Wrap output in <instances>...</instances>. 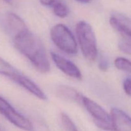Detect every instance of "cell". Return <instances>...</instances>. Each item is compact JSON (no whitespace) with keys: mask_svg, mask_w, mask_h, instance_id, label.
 Returning <instances> with one entry per match:
<instances>
[{"mask_svg":"<svg viewBox=\"0 0 131 131\" xmlns=\"http://www.w3.org/2000/svg\"><path fill=\"white\" fill-rule=\"evenodd\" d=\"M118 47L122 51L125 53L131 55V42L126 39L120 40L118 43Z\"/></svg>","mask_w":131,"mask_h":131,"instance_id":"cell-16","label":"cell"},{"mask_svg":"<svg viewBox=\"0 0 131 131\" xmlns=\"http://www.w3.org/2000/svg\"><path fill=\"white\" fill-rule=\"evenodd\" d=\"M4 1L8 4H13L15 0H4Z\"/></svg>","mask_w":131,"mask_h":131,"instance_id":"cell-20","label":"cell"},{"mask_svg":"<svg viewBox=\"0 0 131 131\" xmlns=\"http://www.w3.org/2000/svg\"><path fill=\"white\" fill-rule=\"evenodd\" d=\"M111 116L115 131H131V117L116 107L111 109Z\"/></svg>","mask_w":131,"mask_h":131,"instance_id":"cell-7","label":"cell"},{"mask_svg":"<svg viewBox=\"0 0 131 131\" xmlns=\"http://www.w3.org/2000/svg\"><path fill=\"white\" fill-rule=\"evenodd\" d=\"M50 36L53 43L63 52L69 54L78 52V43L71 31L67 26L58 24L50 31Z\"/></svg>","mask_w":131,"mask_h":131,"instance_id":"cell-3","label":"cell"},{"mask_svg":"<svg viewBox=\"0 0 131 131\" xmlns=\"http://www.w3.org/2000/svg\"><path fill=\"white\" fill-rule=\"evenodd\" d=\"M51 56L56 67L62 72L72 78L77 79H81V72L74 63L56 52H51Z\"/></svg>","mask_w":131,"mask_h":131,"instance_id":"cell-6","label":"cell"},{"mask_svg":"<svg viewBox=\"0 0 131 131\" xmlns=\"http://www.w3.org/2000/svg\"><path fill=\"white\" fill-rule=\"evenodd\" d=\"M109 62L106 59L102 58V60L100 61L99 64V67L100 69L103 71H106L108 69L109 67Z\"/></svg>","mask_w":131,"mask_h":131,"instance_id":"cell-18","label":"cell"},{"mask_svg":"<svg viewBox=\"0 0 131 131\" xmlns=\"http://www.w3.org/2000/svg\"><path fill=\"white\" fill-rule=\"evenodd\" d=\"M115 67L122 71L131 73V61L123 57H118L114 61Z\"/></svg>","mask_w":131,"mask_h":131,"instance_id":"cell-14","label":"cell"},{"mask_svg":"<svg viewBox=\"0 0 131 131\" xmlns=\"http://www.w3.org/2000/svg\"><path fill=\"white\" fill-rule=\"evenodd\" d=\"M14 82L17 83L23 88L26 90L27 91L33 94V95L37 97V98L42 100H46L47 97L46 95L43 93V91L35 83H33L31 80L27 78L25 75H23L21 73L14 77L12 79Z\"/></svg>","mask_w":131,"mask_h":131,"instance_id":"cell-9","label":"cell"},{"mask_svg":"<svg viewBox=\"0 0 131 131\" xmlns=\"http://www.w3.org/2000/svg\"><path fill=\"white\" fill-rule=\"evenodd\" d=\"M0 113L17 127L26 131H33V126L29 120L19 113L6 100L0 97Z\"/></svg>","mask_w":131,"mask_h":131,"instance_id":"cell-5","label":"cell"},{"mask_svg":"<svg viewBox=\"0 0 131 131\" xmlns=\"http://www.w3.org/2000/svg\"><path fill=\"white\" fill-rule=\"evenodd\" d=\"M58 93L63 98L75 102H82L83 96L78 93L75 90L68 86H60L58 89Z\"/></svg>","mask_w":131,"mask_h":131,"instance_id":"cell-12","label":"cell"},{"mask_svg":"<svg viewBox=\"0 0 131 131\" xmlns=\"http://www.w3.org/2000/svg\"><path fill=\"white\" fill-rule=\"evenodd\" d=\"M123 88L125 93L131 97V78H127L124 81Z\"/></svg>","mask_w":131,"mask_h":131,"instance_id":"cell-17","label":"cell"},{"mask_svg":"<svg viewBox=\"0 0 131 131\" xmlns=\"http://www.w3.org/2000/svg\"><path fill=\"white\" fill-rule=\"evenodd\" d=\"M82 104L93 117L95 125L100 129L105 130H113L112 119L111 115L93 100L83 96Z\"/></svg>","mask_w":131,"mask_h":131,"instance_id":"cell-4","label":"cell"},{"mask_svg":"<svg viewBox=\"0 0 131 131\" xmlns=\"http://www.w3.org/2000/svg\"><path fill=\"white\" fill-rule=\"evenodd\" d=\"M77 37L83 56L86 60L94 61L98 55L97 41L92 27L86 22L81 20L75 27Z\"/></svg>","mask_w":131,"mask_h":131,"instance_id":"cell-2","label":"cell"},{"mask_svg":"<svg viewBox=\"0 0 131 131\" xmlns=\"http://www.w3.org/2000/svg\"><path fill=\"white\" fill-rule=\"evenodd\" d=\"M75 1H78L79 3H88L91 0H75Z\"/></svg>","mask_w":131,"mask_h":131,"instance_id":"cell-19","label":"cell"},{"mask_svg":"<svg viewBox=\"0 0 131 131\" xmlns=\"http://www.w3.org/2000/svg\"><path fill=\"white\" fill-rule=\"evenodd\" d=\"M6 23L9 29L14 35V37L28 30L24 20L14 13H8L6 15Z\"/></svg>","mask_w":131,"mask_h":131,"instance_id":"cell-10","label":"cell"},{"mask_svg":"<svg viewBox=\"0 0 131 131\" xmlns=\"http://www.w3.org/2000/svg\"><path fill=\"white\" fill-rule=\"evenodd\" d=\"M43 6L52 8L53 12L56 16L64 18L69 14V8L63 0H39Z\"/></svg>","mask_w":131,"mask_h":131,"instance_id":"cell-11","label":"cell"},{"mask_svg":"<svg viewBox=\"0 0 131 131\" xmlns=\"http://www.w3.org/2000/svg\"><path fill=\"white\" fill-rule=\"evenodd\" d=\"M110 23L111 26L124 35L131 38V19L121 13H114L111 15Z\"/></svg>","mask_w":131,"mask_h":131,"instance_id":"cell-8","label":"cell"},{"mask_svg":"<svg viewBox=\"0 0 131 131\" xmlns=\"http://www.w3.org/2000/svg\"><path fill=\"white\" fill-rule=\"evenodd\" d=\"M16 69L10 65L8 62L0 57V74L8 77L12 79L15 76L19 74Z\"/></svg>","mask_w":131,"mask_h":131,"instance_id":"cell-13","label":"cell"},{"mask_svg":"<svg viewBox=\"0 0 131 131\" xmlns=\"http://www.w3.org/2000/svg\"><path fill=\"white\" fill-rule=\"evenodd\" d=\"M61 120L65 131H79L74 122L65 113H61Z\"/></svg>","mask_w":131,"mask_h":131,"instance_id":"cell-15","label":"cell"},{"mask_svg":"<svg viewBox=\"0 0 131 131\" xmlns=\"http://www.w3.org/2000/svg\"><path fill=\"white\" fill-rule=\"evenodd\" d=\"M14 44L37 70L42 73L50 71L49 60L44 46L38 37L27 30L14 37Z\"/></svg>","mask_w":131,"mask_h":131,"instance_id":"cell-1","label":"cell"}]
</instances>
